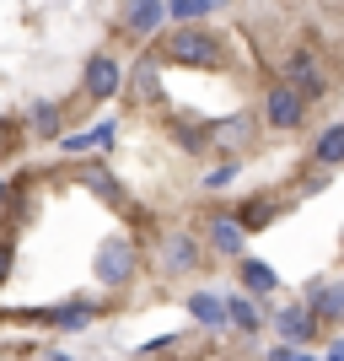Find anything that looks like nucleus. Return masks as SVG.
Wrapping results in <instances>:
<instances>
[{"instance_id": "1", "label": "nucleus", "mask_w": 344, "mask_h": 361, "mask_svg": "<svg viewBox=\"0 0 344 361\" xmlns=\"http://www.w3.org/2000/svg\"><path fill=\"white\" fill-rule=\"evenodd\" d=\"M151 60L162 65V71H167V65H183V71H215V65L226 60V44H221V32H210V27H172Z\"/></svg>"}, {"instance_id": "2", "label": "nucleus", "mask_w": 344, "mask_h": 361, "mask_svg": "<svg viewBox=\"0 0 344 361\" xmlns=\"http://www.w3.org/2000/svg\"><path fill=\"white\" fill-rule=\"evenodd\" d=\"M91 275H97V286H108V291L135 286V275H140V248H135V238H124V232L103 238L97 248H91Z\"/></svg>"}, {"instance_id": "3", "label": "nucleus", "mask_w": 344, "mask_h": 361, "mask_svg": "<svg viewBox=\"0 0 344 361\" xmlns=\"http://www.w3.org/2000/svg\"><path fill=\"white\" fill-rule=\"evenodd\" d=\"M280 87H291L301 103L312 108L317 97H329V71H323V60H317L312 49H291L280 60Z\"/></svg>"}, {"instance_id": "4", "label": "nucleus", "mask_w": 344, "mask_h": 361, "mask_svg": "<svg viewBox=\"0 0 344 361\" xmlns=\"http://www.w3.org/2000/svg\"><path fill=\"white\" fill-rule=\"evenodd\" d=\"M258 146V114H231V119H210V151H221L231 162H242V151Z\"/></svg>"}, {"instance_id": "5", "label": "nucleus", "mask_w": 344, "mask_h": 361, "mask_svg": "<svg viewBox=\"0 0 344 361\" xmlns=\"http://www.w3.org/2000/svg\"><path fill=\"white\" fill-rule=\"evenodd\" d=\"M258 114H264V124H269V130H280V135H291V130H301V124L312 119V108L301 103L291 87H280V81H269V92H264Z\"/></svg>"}, {"instance_id": "6", "label": "nucleus", "mask_w": 344, "mask_h": 361, "mask_svg": "<svg viewBox=\"0 0 344 361\" xmlns=\"http://www.w3.org/2000/svg\"><path fill=\"white\" fill-rule=\"evenodd\" d=\"M81 92H87V103H113L124 92V65L113 54H87L81 65Z\"/></svg>"}, {"instance_id": "7", "label": "nucleus", "mask_w": 344, "mask_h": 361, "mask_svg": "<svg viewBox=\"0 0 344 361\" xmlns=\"http://www.w3.org/2000/svg\"><path fill=\"white\" fill-rule=\"evenodd\" d=\"M301 307L312 313L317 329H339V318H344V281H312V286L301 291Z\"/></svg>"}, {"instance_id": "8", "label": "nucleus", "mask_w": 344, "mask_h": 361, "mask_svg": "<svg viewBox=\"0 0 344 361\" xmlns=\"http://www.w3.org/2000/svg\"><path fill=\"white\" fill-rule=\"evenodd\" d=\"M274 324V334H280V345H291V350H307L317 340V324H312V313H307V307H301V302H291V307H280V313L269 318Z\"/></svg>"}, {"instance_id": "9", "label": "nucleus", "mask_w": 344, "mask_h": 361, "mask_svg": "<svg viewBox=\"0 0 344 361\" xmlns=\"http://www.w3.org/2000/svg\"><path fill=\"white\" fill-rule=\"evenodd\" d=\"M162 0H124L119 6V32L124 38H156L162 32Z\"/></svg>"}, {"instance_id": "10", "label": "nucleus", "mask_w": 344, "mask_h": 361, "mask_svg": "<svg viewBox=\"0 0 344 361\" xmlns=\"http://www.w3.org/2000/svg\"><path fill=\"white\" fill-rule=\"evenodd\" d=\"M162 270L167 275H194L199 270V243H194V232H167V238H162Z\"/></svg>"}, {"instance_id": "11", "label": "nucleus", "mask_w": 344, "mask_h": 361, "mask_svg": "<svg viewBox=\"0 0 344 361\" xmlns=\"http://www.w3.org/2000/svg\"><path fill=\"white\" fill-rule=\"evenodd\" d=\"M205 243L215 259H248V238H242V226L231 221V216H215V221L205 226Z\"/></svg>"}, {"instance_id": "12", "label": "nucleus", "mask_w": 344, "mask_h": 361, "mask_svg": "<svg viewBox=\"0 0 344 361\" xmlns=\"http://www.w3.org/2000/svg\"><path fill=\"white\" fill-rule=\"evenodd\" d=\"M113 140H119V124L103 119V124H91V130H65L60 151L65 157H87V151H103V146H113Z\"/></svg>"}, {"instance_id": "13", "label": "nucleus", "mask_w": 344, "mask_h": 361, "mask_svg": "<svg viewBox=\"0 0 344 361\" xmlns=\"http://www.w3.org/2000/svg\"><path fill=\"white\" fill-rule=\"evenodd\" d=\"M91 318H103V302L75 297V302H65V307H44V313H38V324H54V329H87Z\"/></svg>"}, {"instance_id": "14", "label": "nucleus", "mask_w": 344, "mask_h": 361, "mask_svg": "<svg viewBox=\"0 0 344 361\" xmlns=\"http://www.w3.org/2000/svg\"><path fill=\"white\" fill-rule=\"evenodd\" d=\"M124 87H129V103H162V65L151 60V54H146V60H135Z\"/></svg>"}, {"instance_id": "15", "label": "nucleus", "mask_w": 344, "mask_h": 361, "mask_svg": "<svg viewBox=\"0 0 344 361\" xmlns=\"http://www.w3.org/2000/svg\"><path fill=\"white\" fill-rule=\"evenodd\" d=\"M237 281H242V297H274L280 291V275H274V264H264V259H237Z\"/></svg>"}, {"instance_id": "16", "label": "nucleus", "mask_w": 344, "mask_h": 361, "mask_svg": "<svg viewBox=\"0 0 344 361\" xmlns=\"http://www.w3.org/2000/svg\"><path fill=\"white\" fill-rule=\"evenodd\" d=\"M221 302H226V324H231L237 334H258L264 324H269V313H264L253 297H242V291L237 297H221Z\"/></svg>"}, {"instance_id": "17", "label": "nucleus", "mask_w": 344, "mask_h": 361, "mask_svg": "<svg viewBox=\"0 0 344 361\" xmlns=\"http://www.w3.org/2000/svg\"><path fill=\"white\" fill-rule=\"evenodd\" d=\"M189 318H194L199 329H215V334H221L226 329V302H221V291H194V297H189Z\"/></svg>"}, {"instance_id": "18", "label": "nucleus", "mask_w": 344, "mask_h": 361, "mask_svg": "<svg viewBox=\"0 0 344 361\" xmlns=\"http://www.w3.org/2000/svg\"><path fill=\"white\" fill-rule=\"evenodd\" d=\"M27 130H32L38 140H60V135H65V108L49 103V97H44V103H32V108H27Z\"/></svg>"}, {"instance_id": "19", "label": "nucleus", "mask_w": 344, "mask_h": 361, "mask_svg": "<svg viewBox=\"0 0 344 361\" xmlns=\"http://www.w3.org/2000/svg\"><path fill=\"white\" fill-rule=\"evenodd\" d=\"M280 211H285L280 200H242L231 221H237V226H242V238H248V232H264V226H269V221H274Z\"/></svg>"}, {"instance_id": "20", "label": "nucleus", "mask_w": 344, "mask_h": 361, "mask_svg": "<svg viewBox=\"0 0 344 361\" xmlns=\"http://www.w3.org/2000/svg\"><path fill=\"white\" fill-rule=\"evenodd\" d=\"M81 189H91V195L103 200V205H124L119 178H113V173H108L103 162H87V167H81Z\"/></svg>"}, {"instance_id": "21", "label": "nucleus", "mask_w": 344, "mask_h": 361, "mask_svg": "<svg viewBox=\"0 0 344 361\" xmlns=\"http://www.w3.org/2000/svg\"><path fill=\"white\" fill-rule=\"evenodd\" d=\"M312 162L323 167V173H333V167L344 162V124H329V130L317 135V146H312Z\"/></svg>"}, {"instance_id": "22", "label": "nucleus", "mask_w": 344, "mask_h": 361, "mask_svg": "<svg viewBox=\"0 0 344 361\" xmlns=\"http://www.w3.org/2000/svg\"><path fill=\"white\" fill-rule=\"evenodd\" d=\"M162 16H172L178 27H205V16H215L210 0H162Z\"/></svg>"}, {"instance_id": "23", "label": "nucleus", "mask_w": 344, "mask_h": 361, "mask_svg": "<svg viewBox=\"0 0 344 361\" xmlns=\"http://www.w3.org/2000/svg\"><path fill=\"white\" fill-rule=\"evenodd\" d=\"M172 140H178V151H189V157H199V151H210V119H172Z\"/></svg>"}, {"instance_id": "24", "label": "nucleus", "mask_w": 344, "mask_h": 361, "mask_svg": "<svg viewBox=\"0 0 344 361\" xmlns=\"http://www.w3.org/2000/svg\"><path fill=\"white\" fill-rule=\"evenodd\" d=\"M237 173H242V162H221V167H210V173H205V189H226V183L237 178Z\"/></svg>"}, {"instance_id": "25", "label": "nucleus", "mask_w": 344, "mask_h": 361, "mask_svg": "<svg viewBox=\"0 0 344 361\" xmlns=\"http://www.w3.org/2000/svg\"><path fill=\"white\" fill-rule=\"evenodd\" d=\"M156 350H178V334H156V340H146L140 356H156Z\"/></svg>"}, {"instance_id": "26", "label": "nucleus", "mask_w": 344, "mask_h": 361, "mask_svg": "<svg viewBox=\"0 0 344 361\" xmlns=\"http://www.w3.org/2000/svg\"><path fill=\"white\" fill-rule=\"evenodd\" d=\"M16 151V130H11V119H0V157H11Z\"/></svg>"}, {"instance_id": "27", "label": "nucleus", "mask_w": 344, "mask_h": 361, "mask_svg": "<svg viewBox=\"0 0 344 361\" xmlns=\"http://www.w3.org/2000/svg\"><path fill=\"white\" fill-rule=\"evenodd\" d=\"M323 361H344V345H339V340H329V350H323Z\"/></svg>"}, {"instance_id": "28", "label": "nucleus", "mask_w": 344, "mask_h": 361, "mask_svg": "<svg viewBox=\"0 0 344 361\" xmlns=\"http://www.w3.org/2000/svg\"><path fill=\"white\" fill-rule=\"evenodd\" d=\"M291 356H296L291 345H274V350H269V361H291Z\"/></svg>"}, {"instance_id": "29", "label": "nucleus", "mask_w": 344, "mask_h": 361, "mask_svg": "<svg viewBox=\"0 0 344 361\" xmlns=\"http://www.w3.org/2000/svg\"><path fill=\"white\" fill-rule=\"evenodd\" d=\"M0 205H11V183L0 178Z\"/></svg>"}, {"instance_id": "30", "label": "nucleus", "mask_w": 344, "mask_h": 361, "mask_svg": "<svg viewBox=\"0 0 344 361\" xmlns=\"http://www.w3.org/2000/svg\"><path fill=\"white\" fill-rule=\"evenodd\" d=\"M291 361H312V356H307V350H296V356H291Z\"/></svg>"}, {"instance_id": "31", "label": "nucleus", "mask_w": 344, "mask_h": 361, "mask_svg": "<svg viewBox=\"0 0 344 361\" xmlns=\"http://www.w3.org/2000/svg\"><path fill=\"white\" fill-rule=\"evenodd\" d=\"M210 6H231V0H210Z\"/></svg>"}]
</instances>
